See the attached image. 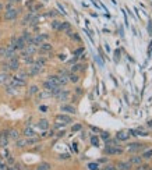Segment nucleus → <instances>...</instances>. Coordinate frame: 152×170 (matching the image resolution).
<instances>
[{
  "label": "nucleus",
  "mask_w": 152,
  "mask_h": 170,
  "mask_svg": "<svg viewBox=\"0 0 152 170\" xmlns=\"http://www.w3.org/2000/svg\"><path fill=\"white\" fill-rule=\"evenodd\" d=\"M48 38H49V35H46V34H38V35H35V36L31 38V41L28 42V45L39 46L41 43H43V42L46 41Z\"/></svg>",
  "instance_id": "obj_2"
},
{
  "label": "nucleus",
  "mask_w": 152,
  "mask_h": 170,
  "mask_svg": "<svg viewBox=\"0 0 152 170\" xmlns=\"http://www.w3.org/2000/svg\"><path fill=\"white\" fill-rule=\"evenodd\" d=\"M20 1H21V0H9V3H10V4H15V3H20Z\"/></svg>",
  "instance_id": "obj_47"
},
{
  "label": "nucleus",
  "mask_w": 152,
  "mask_h": 170,
  "mask_svg": "<svg viewBox=\"0 0 152 170\" xmlns=\"http://www.w3.org/2000/svg\"><path fill=\"white\" fill-rule=\"evenodd\" d=\"M37 53V46H32V45H27L24 47L23 50H21V56L25 57V56H32Z\"/></svg>",
  "instance_id": "obj_7"
},
{
  "label": "nucleus",
  "mask_w": 152,
  "mask_h": 170,
  "mask_svg": "<svg viewBox=\"0 0 152 170\" xmlns=\"http://www.w3.org/2000/svg\"><path fill=\"white\" fill-rule=\"evenodd\" d=\"M119 59H120V50H116L115 52V60L116 61H119Z\"/></svg>",
  "instance_id": "obj_45"
},
{
  "label": "nucleus",
  "mask_w": 152,
  "mask_h": 170,
  "mask_svg": "<svg viewBox=\"0 0 152 170\" xmlns=\"http://www.w3.org/2000/svg\"><path fill=\"white\" fill-rule=\"evenodd\" d=\"M109 159L107 158H101V159H98V163H107Z\"/></svg>",
  "instance_id": "obj_44"
},
{
  "label": "nucleus",
  "mask_w": 152,
  "mask_h": 170,
  "mask_svg": "<svg viewBox=\"0 0 152 170\" xmlns=\"http://www.w3.org/2000/svg\"><path fill=\"white\" fill-rule=\"evenodd\" d=\"M15 147L18 148V149L27 148V147H28V144H27V138H18V139L15 141Z\"/></svg>",
  "instance_id": "obj_18"
},
{
  "label": "nucleus",
  "mask_w": 152,
  "mask_h": 170,
  "mask_svg": "<svg viewBox=\"0 0 152 170\" xmlns=\"http://www.w3.org/2000/svg\"><path fill=\"white\" fill-rule=\"evenodd\" d=\"M6 93H9V95H17L18 93V88H15L14 85L7 82V85H6Z\"/></svg>",
  "instance_id": "obj_14"
},
{
  "label": "nucleus",
  "mask_w": 152,
  "mask_h": 170,
  "mask_svg": "<svg viewBox=\"0 0 152 170\" xmlns=\"http://www.w3.org/2000/svg\"><path fill=\"white\" fill-rule=\"evenodd\" d=\"M85 134H87V133H81V138H83V139H84V138H85V137H87Z\"/></svg>",
  "instance_id": "obj_50"
},
{
  "label": "nucleus",
  "mask_w": 152,
  "mask_h": 170,
  "mask_svg": "<svg viewBox=\"0 0 152 170\" xmlns=\"http://www.w3.org/2000/svg\"><path fill=\"white\" fill-rule=\"evenodd\" d=\"M37 93H39V87H38V85H31L29 89H28V95H29V96H34V95H37Z\"/></svg>",
  "instance_id": "obj_22"
},
{
  "label": "nucleus",
  "mask_w": 152,
  "mask_h": 170,
  "mask_svg": "<svg viewBox=\"0 0 152 170\" xmlns=\"http://www.w3.org/2000/svg\"><path fill=\"white\" fill-rule=\"evenodd\" d=\"M130 133L133 134V135H147V133H144V131H141V130H130Z\"/></svg>",
  "instance_id": "obj_35"
},
{
  "label": "nucleus",
  "mask_w": 152,
  "mask_h": 170,
  "mask_svg": "<svg viewBox=\"0 0 152 170\" xmlns=\"http://www.w3.org/2000/svg\"><path fill=\"white\" fill-rule=\"evenodd\" d=\"M89 141H91V145H94V147H99V137H96V135H91V137H89Z\"/></svg>",
  "instance_id": "obj_26"
},
{
  "label": "nucleus",
  "mask_w": 152,
  "mask_h": 170,
  "mask_svg": "<svg viewBox=\"0 0 152 170\" xmlns=\"http://www.w3.org/2000/svg\"><path fill=\"white\" fill-rule=\"evenodd\" d=\"M18 138H20L18 130H9V139H14V141H17Z\"/></svg>",
  "instance_id": "obj_20"
},
{
  "label": "nucleus",
  "mask_w": 152,
  "mask_h": 170,
  "mask_svg": "<svg viewBox=\"0 0 152 170\" xmlns=\"http://www.w3.org/2000/svg\"><path fill=\"white\" fill-rule=\"evenodd\" d=\"M42 70H43V67L34 61L32 64L29 66V70H28V75H38L39 73H42Z\"/></svg>",
  "instance_id": "obj_6"
},
{
  "label": "nucleus",
  "mask_w": 152,
  "mask_h": 170,
  "mask_svg": "<svg viewBox=\"0 0 152 170\" xmlns=\"http://www.w3.org/2000/svg\"><path fill=\"white\" fill-rule=\"evenodd\" d=\"M149 170H152V167H151V169H149Z\"/></svg>",
  "instance_id": "obj_52"
},
{
  "label": "nucleus",
  "mask_w": 152,
  "mask_h": 170,
  "mask_svg": "<svg viewBox=\"0 0 152 170\" xmlns=\"http://www.w3.org/2000/svg\"><path fill=\"white\" fill-rule=\"evenodd\" d=\"M56 121H60V123H63V124H70V123H73V117L67 113H59V115H56L55 117Z\"/></svg>",
  "instance_id": "obj_3"
},
{
  "label": "nucleus",
  "mask_w": 152,
  "mask_h": 170,
  "mask_svg": "<svg viewBox=\"0 0 152 170\" xmlns=\"http://www.w3.org/2000/svg\"><path fill=\"white\" fill-rule=\"evenodd\" d=\"M60 24H61V21H59V20H53L50 25H52V28H53L55 31H57V29H59V27H60Z\"/></svg>",
  "instance_id": "obj_33"
},
{
  "label": "nucleus",
  "mask_w": 152,
  "mask_h": 170,
  "mask_svg": "<svg viewBox=\"0 0 152 170\" xmlns=\"http://www.w3.org/2000/svg\"><path fill=\"white\" fill-rule=\"evenodd\" d=\"M60 112H63V113H67V115H75V113H77V109H75L73 105H69V103H63V105H60Z\"/></svg>",
  "instance_id": "obj_5"
},
{
  "label": "nucleus",
  "mask_w": 152,
  "mask_h": 170,
  "mask_svg": "<svg viewBox=\"0 0 152 170\" xmlns=\"http://www.w3.org/2000/svg\"><path fill=\"white\" fill-rule=\"evenodd\" d=\"M101 138L106 141V139H109V138H110V135H109V133H102L101 134Z\"/></svg>",
  "instance_id": "obj_42"
},
{
  "label": "nucleus",
  "mask_w": 152,
  "mask_h": 170,
  "mask_svg": "<svg viewBox=\"0 0 152 170\" xmlns=\"http://www.w3.org/2000/svg\"><path fill=\"white\" fill-rule=\"evenodd\" d=\"M21 38H23L24 41L27 42V45H28V42L31 41V38H32V35H31V32H28V31H24L23 35H21Z\"/></svg>",
  "instance_id": "obj_28"
},
{
  "label": "nucleus",
  "mask_w": 152,
  "mask_h": 170,
  "mask_svg": "<svg viewBox=\"0 0 152 170\" xmlns=\"http://www.w3.org/2000/svg\"><path fill=\"white\" fill-rule=\"evenodd\" d=\"M56 96H57V99H59L60 102H64V101H67V99H69L70 92L69 91H63V89H61V91H60L59 93L56 95Z\"/></svg>",
  "instance_id": "obj_15"
},
{
  "label": "nucleus",
  "mask_w": 152,
  "mask_h": 170,
  "mask_svg": "<svg viewBox=\"0 0 152 170\" xmlns=\"http://www.w3.org/2000/svg\"><path fill=\"white\" fill-rule=\"evenodd\" d=\"M81 70H85V66L81 64V63H75L71 67V73H77V71H81Z\"/></svg>",
  "instance_id": "obj_24"
},
{
  "label": "nucleus",
  "mask_w": 152,
  "mask_h": 170,
  "mask_svg": "<svg viewBox=\"0 0 152 170\" xmlns=\"http://www.w3.org/2000/svg\"><path fill=\"white\" fill-rule=\"evenodd\" d=\"M66 124H63V123H60V121H56L55 125H53V128L55 130H60V128H64Z\"/></svg>",
  "instance_id": "obj_40"
},
{
  "label": "nucleus",
  "mask_w": 152,
  "mask_h": 170,
  "mask_svg": "<svg viewBox=\"0 0 152 170\" xmlns=\"http://www.w3.org/2000/svg\"><path fill=\"white\" fill-rule=\"evenodd\" d=\"M148 167H149V165H147V163H141V165H138L137 167H135V170H148Z\"/></svg>",
  "instance_id": "obj_39"
},
{
  "label": "nucleus",
  "mask_w": 152,
  "mask_h": 170,
  "mask_svg": "<svg viewBox=\"0 0 152 170\" xmlns=\"http://www.w3.org/2000/svg\"><path fill=\"white\" fill-rule=\"evenodd\" d=\"M144 148L142 144H138V142H133V144H129V147H127V149H129L130 152H137V151H141Z\"/></svg>",
  "instance_id": "obj_11"
},
{
  "label": "nucleus",
  "mask_w": 152,
  "mask_h": 170,
  "mask_svg": "<svg viewBox=\"0 0 152 170\" xmlns=\"http://www.w3.org/2000/svg\"><path fill=\"white\" fill-rule=\"evenodd\" d=\"M13 170H14V169H13Z\"/></svg>",
  "instance_id": "obj_53"
},
{
  "label": "nucleus",
  "mask_w": 152,
  "mask_h": 170,
  "mask_svg": "<svg viewBox=\"0 0 152 170\" xmlns=\"http://www.w3.org/2000/svg\"><path fill=\"white\" fill-rule=\"evenodd\" d=\"M81 53H84V47H80V49H77V50L74 52V56H75V57H78V55H81Z\"/></svg>",
  "instance_id": "obj_41"
},
{
  "label": "nucleus",
  "mask_w": 152,
  "mask_h": 170,
  "mask_svg": "<svg viewBox=\"0 0 152 170\" xmlns=\"http://www.w3.org/2000/svg\"><path fill=\"white\" fill-rule=\"evenodd\" d=\"M18 10L15 9L13 4L7 3L6 4V11H4V20L6 21H14V20L18 17Z\"/></svg>",
  "instance_id": "obj_1"
},
{
  "label": "nucleus",
  "mask_w": 152,
  "mask_h": 170,
  "mask_svg": "<svg viewBox=\"0 0 152 170\" xmlns=\"http://www.w3.org/2000/svg\"><path fill=\"white\" fill-rule=\"evenodd\" d=\"M39 110H41L42 113H48L49 107H48V106H39Z\"/></svg>",
  "instance_id": "obj_43"
},
{
  "label": "nucleus",
  "mask_w": 152,
  "mask_h": 170,
  "mask_svg": "<svg viewBox=\"0 0 152 170\" xmlns=\"http://www.w3.org/2000/svg\"><path fill=\"white\" fill-rule=\"evenodd\" d=\"M23 60H24V63L25 64H32L34 61H35V59H34V56H25V57H23Z\"/></svg>",
  "instance_id": "obj_29"
},
{
  "label": "nucleus",
  "mask_w": 152,
  "mask_h": 170,
  "mask_svg": "<svg viewBox=\"0 0 152 170\" xmlns=\"http://www.w3.org/2000/svg\"><path fill=\"white\" fill-rule=\"evenodd\" d=\"M80 81V75L77 73H69V82L77 84Z\"/></svg>",
  "instance_id": "obj_21"
},
{
  "label": "nucleus",
  "mask_w": 152,
  "mask_h": 170,
  "mask_svg": "<svg viewBox=\"0 0 152 170\" xmlns=\"http://www.w3.org/2000/svg\"><path fill=\"white\" fill-rule=\"evenodd\" d=\"M142 156H140V155H135V156H131L129 159V162L131 163V165H135V166H138V165H141L142 163Z\"/></svg>",
  "instance_id": "obj_16"
},
{
  "label": "nucleus",
  "mask_w": 152,
  "mask_h": 170,
  "mask_svg": "<svg viewBox=\"0 0 152 170\" xmlns=\"http://www.w3.org/2000/svg\"><path fill=\"white\" fill-rule=\"evenodd\" d=\"M9 145V137H1L0 138V148H6Z\"/></svg>",
  "instance_id": "obj_30"
},
{
  "label": "nucleus",
  "mask_w": 152,
  "mask_h": 170,
  "mask_svg": "<svg viewBox=\"0 0 152 170\" xmlns=\"http://www.w3.org/2000/svg\"><path fill=\"white\" fill-rule=\"evenodd\" d=\"M81 130H83V124L77 123V124H74L71 127V133H77V131H81Z\"/></svg>",
  "instance_id": "obj_34"
},
{
  "label": "nucleus",
  "mask_w": 152,
  "mask_h": 170,
  "mask_svg": "<svg viewBox=\"0 0 152 170\" xmlns=\"http://www.w3.org/2000/svg\"><path fill=\"white\" fill-rule=\"evenodd\" d=\"M48 15H49V17H55V15H56V11H55V10H50V11L48 13Z\"/></svg>",
  "instance_id": "obj_46"
},
{
  "label": "nucleus",
  "mask_w": 152,
  "mask_h": 170,
  "mask_svg": "<svg viewBox=\"0 0 152 170\" xmlns=\"http://www.w3.org/2000/svg\"><path fill=\"white\" fill-rule=\"evenodd\" d=\"M6 53H7V46L6 45L0 46V57H4Z\"/></svg>",
  "instance_id": "obj_38"
},
{
  "label": "nucleus",
  "mask_w": 152,
  "mask_h": 170,
  "mask_svg": "<svg viewBox=\"0 0 152 170\" xmlns=\"http://www.w3.org/2000/svg\"><path fill=\"white\" fill-rule=\"evenodd\" d=\"M9 84L14 85L15 88H21V87H25V84H27V81H25V80L18 78V77L15 75V77H13V78H10V80H9Z\"/></svg>",
  "instance_id": "obj_8"
},
{
  "label": "nucleus",
  "mask_w": 152,
  "mask_h": 170,
  "mask_svg": "<svg viewBox=\"0 0 152 170\" xmlns=\"http://www.w3.org/2000/svg\"><path fill=\"white\" fill-rule=\"evenodd\" d=\"M116 167H117V170H131L133 169V165L129 161H120V162H117Z\"/></svg>",
  "instance_id": "obj_9"
},
{
  "label": "nucleus",
  "mask_w": 152,
  "mask_h": 170,
  "mask_svg": "<svg viewBox=\"0 0 152 170\" xmlns=\"http://www.w3.org/2000/svg\"><path fill=\"white\" fill-rule=\"evenodd\" d=\"M57 31H60V32H69V31H71V25H70V23H67V21H64V23L60 24V27Z\"/></svg>",
  "instance_id": "obj_17"
},
{
  "label": "nucleus",
  "mask_w": 152,
  "mask_h": 170,
  "mask_svg": "<svg viewBox=\"0 0 152 170\" xmlns=\"http://www.w3.org/2000/svg\"><path fill=\"white\" fill-rule=\"evenodd\" d=\"M64 134H66V131H64V130H63V131H59V133L56 134V135H57V137H63Z\"/></svg>",
  "instance_id": "obj_48"
},
{
  "label": "nucleus",
  "mask_w": 152,
  "mask_h": 170,
  "mask_svg": "<svg viewBox=\"0 0 152 170\" xmlns=\"http://www.w3.org/2000/svg\"><path fill=\"white\" fill-rule=\"evenodd\" d=\"M88 170H99V163L98 162H91V163H88L87 165Z\"/></svg>",
  "instance_id": "obj_27"
},
{
  "label": "nucleus",
  "mask_w": 152,
  "mask_h": 170,
  "mask_svg": "<svg viewBox=\"0 0 152 170\" xmlns=\"http://www.w3.org/2000/svg\"><path fill=\"white\" fill-rule=\"evenodd\" d=\"M130 134L126 133V131H120V133H117V135H116V139L117 141H126V139H129Z\"/></svg>",
  "instance_id": "obj_19"
},
{
  "label": "nucleus",
  "mask_w": 152,
  "mask_h": 170,
  "mask_svg": "<svg viewBox=\"0 0 152 170\" xmlns=\"http://www.w3.org/2000/svg\"><path fill=\"white\" fill-rule=\"evenodd\" d=\"M123 153V148L117 147H106L105 148V155L107 156H112V155H121Z\"/></svg>",
  "instance_id": "obj_4"
},
{
  "label": "nucleus",
  "mask_w": 152,
  "mask_h": 170,
  "mask_svg": "<svg viewBox=\"0 0 152 170\" xmlns=\"http://www.w3.org/2000/svg\"><path fill=\"white\" fill-rule=\"evenodd\" d=\"M52 49H53V46H52L50 43H48V42H43V43H41V45H39V52H41V53L52 52Z\"/></svg>",
  "instance_id": "obj_12"
},
{
  "label": "nucleus",
  "mask_w": 152,
  "mask_h": 170,
  "mask_svg": "<svg viewBox=\"0 0 152 170\" xmlns=\"http://www.w3.org/2000/svg\"><path fill=\"white\" fill-rule=\"evenodd\" d=\"M99 170H117V167H116V165H105Z\"/></svg>",
  "instance_id": "obj_37"
},
{
  "label": "nucleus",
  "mask_w": 152,
  "mask_h": 170,
  "mask_svg": "<svg viewBox=\"0 0 152 170\" xmlns=\"http://www.w3.org/2000/svg\"><path fill=\"white\" fill-rule=\"evenodd\" d=\"M59 161H69L70 159V153H60L59 156H57Z\"/></svg>",
  "instance_id": "obj_36"
},
{
  "label": "nucleus",
  "mask_w": 152,
  "mask_h": 170,
  "mask_svg": "<svg viewBox=\"0 0 152 170\" xmlns=\"http://www.w3.org/2000/svg\"><path fill=\"white\" fill-rule=\"evenodd\" d=\"M49 120H46V119H41L39 121H38V124H37V127L38 128H41L42 131H45V130H49Z\"/></svg>",
  "instance_id": "obj_10"
},
{
  "label": "nucleus",
  "mask_w": 152,
  "mask_h": 170,
  "mask_svg": "<svg viewBox=\"0 0 152 170\" xmlns=\"http://www.w3.org/2000/svg\"><path fill=\"white\" fill-rule=\"evenodd\" d=\"M106 147H117V139H106Z\"/></svg>",
  "instance_id": "obj_32"
},
{
  "label": "nucleus",
  "mask_w": 152,
  "mask_h": 170,
  "mask_svg": "<svg viewBox=\"0 0 152 170\" xmlns=\"http://www.w3.org/2000/svg\"><path fill=\"white\" fill-rule=\"evenodd\" d=\"M9 74L7 73H0V84H6V82H9Z\"/></svg>",
  "instance_id": "obj_25"
},
{
  "label": "nucleus",
  "mask_w": 152,
  "mask_h": 170,
  "mask_svg": "<svg viewBox=\"0 0 152 170\" xmlns=\"http://www.w3.org/2000/svg\"><path fill=\"white\" fill-rule=\"evenodd\" d=\"M148 125H149V127H152V120H149V121H148Z\"/></svg>",
  "instance_id": "obj_51"
},
{
  "label": "nucleus",
  "mask_w": 152,
  "mask_h": 170,
  "mask_svg": "<svg viewBox=\"0 0 152 170\" xmlns=\"http://www.w3.org/2000/svg\"><path fill=\"white\" fill-rule=\"evenodd\" d=\"M91 130H92V131H96V133H101V130L96 128V127H91Z\"/></svg>",
  "instance_id": "obj_49"
},
{
  "label": "nucleus",
  "mask_w": 152,
  "mask_h": 170,
  "mask_svg": "<svg viewBox=\"0 0 152 170\" xmlns=\"http://www.w3.org/2000/svg\"><path fill=\"white\" fill-rule=\"evenodd\" d=\"M141 156H142V159H147V161L148 159H152V149H147Z\"/></svg>",
  "instance_id": "obj_31"
},
{
  "label": "nucleus",
  "mask_w": 152,
  "mask_h": 170,
  "mask_svg": "<svg viewBox=\"0 0 152 170\" xmlns=\"http://www.w3.org/2000/svg\"><path fill=\"white\" fill-rule=\"evenodd\" d=\"M23 135L25 138H31V137H35L37 135V133H35V130L32 128V127H25L23 131Z\"/></svg>",
  "instance_id": "obj_13"
},
{
  "label": "nucleus",
  "mask_w": 152,
  "mask_h": 170,
  "mask_svg": "<svg viewBox=\"0 0 152 170\" xmlns=\"http://www.w3.org/2000/svg\"><path fill=\"white\" fill-rule=\"evenodd\" d=\"M52 169V165L50 163H48V162H42V163H39L37 167V170H50Z\"/></svg>",
  "instance_id": "obj_23"
}]
</instances>
